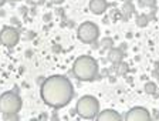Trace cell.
I'll use <instances>...</instances> for the list:
<instances>
[{"instance_id":"cell-18","label":"cell","mask_w":159,"mask_h":121,"mask_svg":"<svg viewBox=\"0 0 159 121\" xmlns=\"http://www.w3.org/2000/svg\"><path fill=\"white\" fill-rule=\"evenodd\" d=\"M51 2H53L54 4H61L64 2V0H51Z\"/></svg>"},{"instance_id":"cell-8","label":"cell","mask_w":159,"mask_h":121,"mask_svg":"<svg viewBox=\"0 0 159 121\" xmlns=\"http://www.w3.org/2000/svg\"><path fill=\"white\" fill-rule=\"evenodd\" d=\"M97 120L98 121H121L122 120V115L116 113L115 110H104V111H99L98 115H97Z\"/></svg>"},{"instance_id":"cell-20","label":"cell","mask_w":159,"mask_h":121,"mask_svg":"<svg viewBox=\"0 0 159 121\" xmlns=\"http://www.w3.org/2000/svg\"><path fill=\"white\" fill-rule=\"evenodd\" d=\"M124 3H128V2H132V0H122Z\"/></svg>"},{"instance_id":"cell-5","label":"cell","mask_w":159,"mask_h":121,"mask_svg":"<svg viewBox=\"0 0 159 121\" xmlns=\"http://www.w3.org/2000/svg\"><path fill=\"white\" fill-rule=\"evenodd\" d=\"M77 36L85 44L95 43L99 37V29L93 21H84L83 24H80L78 30H77Z\"/></svg>"},{"instance_id":"cell-3","label":"cell","mask_w":159,"mask_h":121,"mask_svg":"<svg viewBox=\"0 0 159 121\" xmlns=\"http://www.w3.org/2000/svg\"><path fill=\"white\" fill-rule=\"evenodd\" d=\"M75 110L81 118L93 120V118H97L99 113V101L94 95H83L77 101Z\"/></svg>"},{"instance_id":"cell-13","label":"cell","mask_w":159,"mask_h":121,"mask_svg":"<svg viewBox=\"0 0 159 121\" xmlns=\"http://www.w3.org/2000/svg\"><path fill=\"white\" fill-rule=\"evenodd\" d=\"M148 21H149V19L145 14H141V16L136 17V24H138L139 27H145L146 24H148Z\"/></svg>"},{"instance_id":"cell-14","label":"cell","mask_w":159,"mask_h":121,"mask_svg":"<svg viewBox=\"0 0 159 121\" xmlns=\"http://www.w3.org/2000/svg\"><path fill=\"white\" fill-rule=\"evenodd\" d=\"M112 46H114V41H112V39H109V37H107V39H102V41H101V47L107 49V50L112 49Z\"/></svg>"},{"instance_id":"cell-2","label":"cell","mask_w":159,"mask_h":121,"mask_svg":"<svg viewBox=\"0 0 159 121\" xmlns=\"http://www.w3.org/2000/svg\"><path fill=\"white\" fill-rule=\"evenodd\" d=\"M73 74L80 81H91L98 74V63L91 56H80L73 64Z\"/></svg>"},{"instance_id":"cell-6","label":"cell","mask_w":159,"mask_h":121,"mask_svg":"<svg viewBox=\"0 0 159 121\" xmlns=\"http://www.w3.org/2000/svg\"><path fill=\"white\" fill-rule=\"evenodd\" d=\"M20 40V33L17 29L11 26H6L0 31V43L6 47H14Z\"/></svg>"},{"instance_id":"cell-16","label":"cell","mask_w":159,"mask_h":121,"mask_svg":"<svg viewBox=\"0 0 159 121\" xmlns=\"http://www.w3.org/2000/svg\"><path fill=\"white\" fill-rule=\"evenodd\" d=\"M116 66H118V74H119V76H124V74L128 71V66H126L125 63H122V61H121V63H118Z\"/></svg>"},{"instance_id":"cell-1","label":"cell","mask_w":159,"mask_h":121,"mask_svg":"<svg viewBox=\"0 0 159 121\" xmlns=\"http://www.w3.org/2000/svg\"><path fill=\"white\" fill-rule=\"evenodd\" d=\"M40 95L48 107L51 108H63L68 104L74 97V87L68 77L56 74L50 76L43 81L40 87Z\"/></svg>"},{"instance_id":"cell-12","label":"cell","mask_w":159,"mask_h":121,"mask_svg":"<svg viewBox=\"0 0 159 121\" xmlns=\"http://www.w3.org/2000/svg\"><path fill=\"white\" fill-rule=\"evenodd\" d=\"M156 90H158V87H156V84L152 83V81H149V83L145 84V93H148V94H155Z\"/></svg>"},{"instance_id":"cell-7","label":"cell","mask_w":159,"mask_h":121,"mask_svg":"<svg viewBox=\"0 0 159 121\" xmlns=\"http://www.w3.org/2000/svg\"><path fill=\"white\" fill-rule=\"evenodd\" d=\"M125 120L128 121H149L151 120V114L145 107H134L128 111V114L125 115Z\"/></svg>"},{"instance_id":"cell-19","label":"cell","mask_w":159,"mask_h":121,"mask_svg":"<svg viewBox=\"0 0 159 121\" xmlns=\"http://www.w3.org/2000/svg\"><path fill=\"white\" fill-rule=\"evenodd\" d=\"M4 3H6V0H0V7L3 6V4H4Z\"/></svg>"},{"instance_id":"cell-4","label":"cell","mask_w":159,"mask_h":121,"mask_svg":"<svg viewBox=\"0 0 159 121\" xmlns=\"http://www.w3.org/2000/svg\"><path fill=\"white\" fill-rule=\"evenodd\" d=\"M21 107H23V101L14 91H6L0 95V113L2 114L19 113Z\"/></svg>"},{"instance_id":"cell-17","label":"cell","mask_w":159,"mask_h":121,"mask_svg":"<svg viewBox=\"0 0 159 121\" xmlns=\"http://www.w3.org/2000/svg\"><path fill=\"white\" fill-rule=\"evenodd\" d=\"M156 4V0H145V6L148 7H155Z\"/></svg>"},{"instance_id":"cell-15","label":"cell","mask_w":159,"mask_h":121,"mask_svg":"<svg viewBox=\"0 0 159 121\" xmlns=\"http://www.w3.org/2000/svg\"><path fill=\"white\" fill-rule=\"evenodd\" d=\"M3 118L6 121H17L19 120V113H9V114H3Z\"/></svg>"},{"instance_id":"cell-9","label":"cell","mask_w":159,"mask_h":121,"mask_svg":"<svg viewBox=\"0 0 159 121\" xmlns=\"http://www.w3.org/2000/svg\"><path fill=\"white\" fill-rule=\"evenodd\" d=\"M108 9V2L107 0H91L89 2V10L94 14H102Z\"/></svg>"},{"instance_id":"cell-10","label":"cell","mask_w":159,"mask_h":121,"mask_svg":"<svg viewBox=\"0 0 159 121\" xmlns=\"http://www.w3.org/2000/svg\"><path fill=\"white\" fill-rule=\"evenodd\" d=\"M108 60L114 64H118L124 60V51L121 49H109L108 51Z\"/></svg>"},{"instance_id":"cell-21","label":"cell","mask_w":159,"mask_h":121,"mask_svg":"<svg viewBox=\"0 0 159 121\" xmlns=\"http://www.w3.org/2000/svg\"><path fill=\"white\" fill-rule=\"evenodd\" d=\"M155 118H156V120H159V114H158V115H155Z\"/></svg>"},{"instance_id":"cell-11","label":"cell","mask_w":159,"mask_h":121,"mask_svg":"<svg viewBox=\"0 0 159 121\" xmlns=\"http://www.w3.org/2000/svg\"><path fill=\"white\" fill-rule=\"evenodd\" d=\"M122 16L124 19H128V17H131L134 14V12H135V7H134L132 2H128V3H124L122 6Z\"/></svg>"},{"instance_id":"cell-22","label":"cell","mask_w":159,"mask_h":121,"mask_svg":"<svg viewBox=\"0 0 159 121\" xmlns=\"http://www.w3.org/2000/svg\"><path fill=\"white\" fill-rule=\"evenodd\" d=\"M13 2H20V0H13Z\"/></svg>"}]
</instances>
